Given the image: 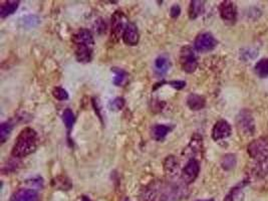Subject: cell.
Returning a JSON list of instances; mask_svg holds the SVG:
<instances>
[{
  "label": "cell",
  "mask_w": 268,
  "mask_h": 201,
  "mask_svg": "<svg viewBox=\"0 0 268 201\" xmlns=\"http://www.w3.org/2000/svg\"><path fill=\"white\" fill-rule=\"evenodd\" d=\"M77 59L81 62L91 61L94 51V37L90 30L81 29L73 36Z\"/></svg>",
  "instance_id": "6da1fadb"
},
{
  "label": "cell",
  "mask_w": 268,
  "mask_h": 201,
  "mask_svg": "<svg viewBox=\"0 0 268 201\" xmlns=\"http://www.w3.org/2000/svg\"><path fill=\"white\" fill-rule=\"evenodd\" d=\"M37 147V134L31 128H24L12 148L11 155L15 158H23L33 153Z\"/></svg>",
  "instance_id": "7a4b0ae2"
},
{
  "label": "cell",
  "mask_w": 268,
  "mask_h": 201,
  "mask_svg": "<svg viewBox=\"0 0 268 201\" xmlns=\"http://www.w3.org/2000/svg\"><path fill=\"white\" fill-rule=\"evenodd\" d=\"M246 182L255 188L268 189V157L262 161H255L249 166Z\"/></svg>",
  "instance_id": "3957f363"
},
{
  "label": "cell",
  "mask_w": 268,
  "mask_h": 201,
  "mask_svg": "<svg viewBox=\"0 0 268 201\" xmlns=\"http://www.w3.org/2000/svg\"><path fill=\"white\" fill-rule=\"evenodd\" d=\"M175 188H168L164 184H154L144 192V201H168L173 196Z\"/></svg>",
  "instance_id": "277c9868"
},
{
  "label": "cell",
  "mask_w": 268,
  "mask_h": 201,
  "mask_svg": "<svg viewBox=\"0 0 268 201\" xmlns=\"http://www.w3.org/2000/svg\"><path fill=\"white\" fill-rule=\"evenodd\" d=\"M237 129L245 137L253 136L255 133V122L250 111L242 110L236 119Z\"/></svg>",
  "instance_id": "5b68a950"
},
{
  "label": "cell",
  "mask_w": 268,
  "mask_h": 201,
  "mask_svg": "<svg viewBox=\"0 0 268 201\" xmlns=\"http://www.w3.org/2000/svg\"><path fill=\"white\" fill-rule=\"evenodd\" d=\"M248 154L255 161H262L268 157V138L262 137L248 145Z\"/></svg>",
  "instance_id": "8992f818"
},
{
  "label": "cell",
  "mask_w": 268,
  "mask_h": 201,
  "mask_svg": "<svg viewBox=\"0 0 268 201\" xmlns=\"http://www.w3.org/2000/svg\"><path fill=\"white\" fill-rule=\"evenodd\" d=\"M180 63L184 72L192 74L196 71L198 61L194 49L191 46H185L181 49L180 53Z\"/></svg>",
  "instance_id": "52a82bcc"
},
{
  "label": "cell",
  "mask_w": 268,
  "mask_h": 201,
  "mask_svg": "<svg viewBox=\"0 0 268 201\" xmlns=\"http://www.w3.org/2000/svg\"><path fill=\"white\" fill-rule=\"evenodd\" d=\"M217 45V40L215 37L209 33V32H203L200 33L195 41H194V47L197 51L200 52H207L212 49H214Z\"/></svg>",
  "instance_id": "ba28073f"
},
{
  "label": "cell",
  "mask_w": 268,
  "mask_h": 201,
  "mask_svg": "<svg viewBox=\"0 0 268 201\" xmlns=\"http://www.w3.org/2000/svg\"><path fill=\"white\" fill-rule=\"evenodd\" d=\"M200 172V165L196 159H191L185 165L181 173V179L185 184H190L196 180Z\"/></svg>",
  "instance_id": "9c48e42d"
},
{
  "label": "cell",
  "mask_w": 268,
  "mask_h": 201,
  "mask_svg": "<svg viewBox=\"0 0 268 201\" xmlns=\"http://www.w3.org/2000/svg\"><path fill=\"white\" fill-rule=\"evenodd\" d=\"M127 25L125 14L122 11H116L112 16V37L118 40L119 37L124 34Z\"/></svg>",
  "instance_id": "30bf717a"
},
{
  "label": "cell",
  "mask_w": 268,
  "mask_h": 201,
  "mask_svg": "<svg viewBox=\"0 0 268 201\" xmlns=\"http://www.w3.org/2000/svg\"><path fill=\"white\" fill-rule=\"evenodd\" d=\"M219 12L221 18L227 22V23H234L236 21V16H237V11H236V6L232 1H223L219 5Z\"/></svg>",
  "instance_id": "8fae6325"
},
{
  "label": "cell",
  "mask_w": 268,
  "mask_h": 201,
  "mask_svg": "<svg viewBox=\"0 0 268 201\" xmlns=\"http://www.w3.org/2000/svg\"><path fill=\"white\" fill-rule=\"evenodd\" d=\"M232 129L230 124L225 120L218 121L212 130V138L215 141H220L223 139H226L231 135Z\"/></svg>",
  "instance_id": "7c38bea8"
},
{
  "label": "cell",
  "mask_w": 268,
  "mask_h": 201,
  "mask_svg": "<svg viewBox=\"0 0 268 201\" xmlns=\"http://www.w3.org/2000/svg\"><path fill=\"white\" fill-rule=\"evenodd\" d=\"M10 201H39V196L34 189L21 188L12 194Z\"/></svg>",
  "instance_id": "4fadbf2b"
},
{
  "label": "cell",
  "mask_w": 268,
  "mask_h": 201,
  "mask_svg": "<svg viewBox=\"0 0 268 201\" xmlns=\"http://www.w3.org/2000/svg\"><path fill=\"white\" fill-rule=\"evenodd\" d=\"M140 39V34L138 31V27L135 25L134 23H128L124 34H123V40L126 44L134 46L137 45Z\"/></svg>",
  "instance_id": "5bb4252c"
},
{
  "label": "cell",
  "mask_w": 268,
  "mask_h": 201,
  "mask_svg": "<svg viewBox=\"0 0 268 201\" xmlns=\"http://www.w3.org/2000/svg\"><path fill=\"white\" fill-rule=\"evenodd\" d=\"M170 66H171V61L166 54L158 56L155 60V72L159 76L165 75L170 70Z\"/></svg>",
  "instance_id": "9a60e30c"
},
{
  "label": "cell",
  "mask_w": 268,
  "mask_h": 201,
  "mask_svg": "<svg viewBox=\"0 0 268 201\" xmlns=\"http://www.w3.org/2000/svg\"><path fill=\"white\" fill-rule=\"evenodd\" d=\"M172 131V127L168 125H155L151 129V136L156 141H163Z\"/></svg>",
  "instance_id": "2e32d148"
},
{
  "label": "cell",
  "mask_w": 268,
  "mask_h": 201,
  "mask_svg": "<svg viewBox=\"0 0 268 201\" xmlns=\"http://www.w3.org/2000/svg\"><path fill=\"white\" fill-rule=\"evenodd\" d=\"M187 105L191 110L199 111L205 107L206 101H205V98L200 95L191 94L187 99Z\"/></svg>",
  "instance_id": "e0dca14e"
},
{
  "label": "cell",
  "mask_w": 268,
  "mask_h": 201,
  "mask_svg": "<svg viewBox=\"0 0 268 201\" xmlns=\"http://www.w3.org/2000/svg\"><path fill=\"white\" fill-rule=\"evenodd\" d=\"M205 8V2L204 1H191L190 7H189V17L191 19H196L201 14H203Z\"/></svg>",
  "instance_id": "ac0fdd59"
},
{
  "label": "cell",
  "mask_w": 268,
  "mask_h": 201,
  "mask_svg": "<svg viewBox=\"0 0 268 201\" xmlns=\"http://www.w3.org/2000/svg\"><path fill=\"white\" fill-rule=\"evenodd\" d=\"M19 6V1H6L4 4L1 5L0 8V16L1 18H5L11 14H13L15 12V10L18 8Z\"/></svg>",
  "instance_id": "d6986e66"
},
{
  "label": "cell",
  "mask_w": 268,
  "mask_h": 201,
  "mask_svg": "<svg viewBox=\"0 0 268 201\" xmlns=\"http://www.w3.org/2000/svg\"><path fill=\"white\" fill-rule=\"evenodd\" d=\"M178 162L174 156H168L164 163V168L167 174L174 175L176 171H178Z\"/></svg>",
  "instance_id": "ffe728a7"
},
{
  "label": "cell",
  "mask_w": 268,
  "mask_h": 201,
  "mask_svg": "<svg viewBox=\"0 0 268 201\" xmlns=\"http://www.w3.org/2000/svg\"><path fill=\"white\" fill-rule=\"evenodd\" d=\"M255 73L259 78H267L268 58H262L256 63Z\"/></svg>",
  "instance_id": "44dd1931"
},
{
  "label": "cell",
  "mask_w": 268,
  "mask_h": 201,
  "mask_svg": "<svg viewBox=\"0 0 268 201\" xmlns=\"http://www.w3.org/2000/svg\"><path fill=\"white\" fill-rule=\"evenodd\" d=\"M236 165V156L234 154H227L221 160V166L224 170H231Z\"/></svg>",
  "instance_id": "7402d4cb"
},
{
  "label": "cell",
  "mask_w": 268,
  "mask_h": 201,
  "mask_svg": "<svg viewBox=\"0 0 268 201\" xmlns=\"http://www.w3.org/2000/svg\"><path fill=\"white\" fill-rule=\"evenodd\" d=\"M62 120H63V123H64L66 129L69 131H71L72 128L74 127V124L76 121V117H75V114L73 113V111L70 109L64 110V112L62 113Z\"/></svg>",
  "instance_id": "603a6c76"
},
{
  "label": "cell",
  "mask_w": 268,
  "mask_h": 201,
  "mask_svg": "<svg viewBox=\"0 0 268 201\" xmlns=\"http://www.w3.org/2000/svg\"><path fill=\"white\" fill-rule=\"evenodd\" d=\"M112 72L115 73L114 84H115L116 86H122V85L126 82V80H127V78H128V74H127L125 71H123V70H121V69H118V68H114V69H112Z\"/></svg>",
  "instance_id": "cb8c5ba5"
},
{
  "label": "cell",
  "mask_w": 268,
  "mask_h": 201,
  "mask_svg": "<svg viewBox=\"0 0 268 201\" xmlns=\"http://www.w3.org/2000/svg\"><path fill=\"white\" fill-rule=\"evenodd\" d=\"M243 200V193L241 192V187L236 186L232 188V190L226 195L224 201H242Z\"/></svg>",
  "instance_id": "d4e9b609"
},
{
  "label": "cell",
  "mask_w": 268,
  "mask_h": 201,
  "mask_svg": "<svg viewBox=\"0 0 268 201\" xmlns=\"http://www.w3.org/2000/svg\"><path fill=\"white\" fill-rule=\"evenodd\" d=\"M12 131V125L8 122L2 123L0 126V141L1 143H4L6 139L9 137L10 133Z\"/></svg>",
  "instance_id": "484cf974"
},
{
  "label": "cell",
  "mask_w": 268,
  "mask_h": 201,
  "mask_svg": "<svg viewBox=\"0 0 268 201\" xmlns=\"http://www.w3.org/2000/svg\"><path fill=\"white\" fill-rule=\"evenodd\" d=\"M52 95H53V97H54L56 100H58V101H65V100L69 99V94H68V92H66L64 89L60 88V87H56V88H54L53 91H52Z\"/></svg>",
  "instance_id": "4316f807"
},
{
  "label": "cell",
  "mask_w": 268,
  "mask_h": 201,
  "mask_svg": "<svg viewBox=\"0 0 268 201\" xmlns=\"http://www.w3.org/2000/svg\"><path fill=\"white\" fill-rule=\"evenodd\" d=\"M125 106V100L123 98H117L110 103V109L112 111H120Z\"/></svg>",
  "instance_id": "83f0119b"
},
{
  "label": "cell",
  "mask_w": 268,
  "mask_h": 201,
  "mask_svg": "<svg viewBox=\"0 0 268 201\" xmlns=\"http://www.w3.org/2000/svg\"><path fill=\"white\" fill-rule=\"evenodd\" d=\"M169 85L177 90H182L183 88L186 87V83L183 81H172V82H169Z\"/></svg>",
  "instance_id": "f1b7e54d"
},
{
  "label": "cell",
  "mask_w": 268,
  "mask_h": 201,
  "mask_svg": "<svg viewBox=\"0 0 268 201\" xmlns=\"http://www.w3.org/2000/svg\"><path fill=\"white\" fill-rule=\"evenodd\" d=\"M180 13H181V8H180L179 5L175 4V5H173L171 7V9H170V15H171V17L176 18V17H178L180 15Z\"/></svg>",
  "instance_id": "f546056e"
},
{
  "label": "cell",
  "mask_w": 268,
  "mask_h": 201,
  "mask_svg": "<svg viewBox=\"0 0 268 201\" xmlns=\"http://www.w3.org/2000/svg\"><path fill=\"white\" fill-rule=\"evenodd\" d=\"M82 201H92L89 197H87V196H83V199H82Z\"/></svg>",
  "instance_id": "4dcf8cb0"
},
{
  "label": "cell",
  "mask_w": 268,
  "mask_h": 201,
  "mask_svg": "<svg viewBox=\"0 0 268 201\" xmlns=\"http://www.w3.org/2000/svg\"><path fill=\"white\" fill-rule=\"evenodd\" d=\"M196 201H214V199H204V200H196Z\"/></svg>",
  "instance_id": "1f68e13d"
}]
</instances>
